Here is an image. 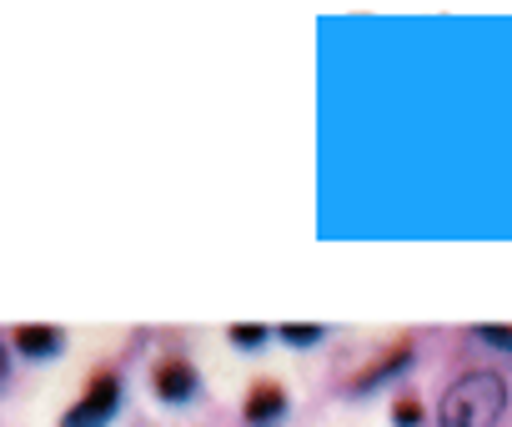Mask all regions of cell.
Segmentation results:
<instances>
[{
	"instance_id": "obj_1",
	"label": "cell",
	"mask_w": 512,
	"mask_h": 427,
	"mask_svg": "<svg viewBox=\"0 0 512 427\" xmlns=\"http://www.w3.org/2000/svg\"><path fill=\"white\" fill-rule=\"evenodd\" d=\"M507 412V382L487 367L462 372L442 402H437V427H497Z\"/></svg>"
},
{
	"instance_id": "obj_2",
	"label": "cell",
	"mask_w": 512,
	"mask_h": 427,
	"mask_svg": "<svg viewBox=\"0 0 512 427\" xmlns=\"http://www.w3.org/2000/svg\"><path fill=\"white\" fill-rule=\"evenodd\" d=\"M121 392H126L121 377H116V372H101V377L86 387V397L61 417V427H106V422L121 412Z\"/></svg>"
},
{
	"instance_id": "obj_3",
	"label": "cell",
	"mask_w": 512,
	"mask_h": 427,
	"mask_svg": "<svg viewBox=\"0 0 512 427\" xmlns=\"http://www.w3.org/2000/svg\"><path fill=\"white\" fill-rule=\"evenodd\" d=\"M151 387H156V397H161L166 407H186V402H196L201 377H196V367H191L186 357H166V362L151 372Z\"/></svg>"
},
{
	"instance_id": "obj_4",
	"label": "cell",
	"mask_w": 512,
	"mask_h": 427,
	"mask_svg": "<svg viewBox=\"0 0 512 427\" xmlns=\"http://www.w3.org/2000/svg\"><path fill=\"white\" fill-rule=\"evenodd\" d=\"M241 417H246V427H282L287 422V392L277 382H256Z\"/></svg>"
},
{
	"instance_id": "obj_5",
	"label": "cell",
	"mask_w": 512,
	"mask_h": 427,
	"mask_svg": "<svg viewBox=\"0 0 512 427\" xmlns=\"http://www.w3.org/2000/svg\"><path fill=\"white\" fill-rule=\"evenodd\" d=\"M16 347L31 362H51V357L66 352V332L51 327V322H26V327H16Z\"/></svg>"
},
{
	"instance_id": "obj_6",
	"label": "cell",
	"mask_w": 512,
	"mask_h": 427,
	"mask_svg": "<svg viewBox=\"0 0 512 427\" xmlns=\"http://www.w3.org/2000/svg\"><path fill=\"white\" fill-rule=\"evenodd\" d=\"M412 367V347H397L392 357H382V367H372L362 382H357V392H372L377 382H387V377H397V372H407Z\"/></svg>"
},
{
	"instance_id": "obj_7",
	"label": "cell",
	"mask_w": 512,
	"mask_h": 427,
	"mask_svg": "<svg viewBox=\"0 0 512 427\" xmlns=\"http://www.w3.org/2000/svg\"><path fill=\"white\" fill-rule=\"evenodd\" d=\"M277 337L292 342V347H317L327 337V327L322 322H287V327H277Z\"/></svg>"
},
{
	"instance_id": "obj_8",
	"label": "cell",
	"mask_w": 512,
	"mask_h": 427,
	"mask_svg": "<svg viewBox=\"0 0 512 427\" xmlns=\"http://www.w3.org/2000/svg\"><path fill=\"white\" fill-rule=\"evenodd\" d=\"M262 342H272V327H231V347H262Z\"/></svg>"
},
{
	"instance_id": "obj_9",
	"label": "cell",
	"mask_w": 512,
	"mask_h": 427,
	"mask_svg": "<svg viewBox=\"0 0 512 427\" xmlns=\"http://www.w3.org/2000/svg\"><path fill=\"white\" fill-rule=\"evenodd\" d=\"M482 347H497V352H512V327H477L472 332Z\"/></svg>"
},
{
	"instance_id": "obj_10",
	"label": "cell",
	"mask_w": 512,
	"mask_h": 427,
	"mask_svg": "<svg viewBox=\"0 0 512 427\" xmlns=\"http://www.w3.org/2000/svg\"><path fill=\"white\" fill-rule=\"evenodd\" d=\"M392 427H422V407H417L412 397H402V402L392 407Z\"/></svg>"
},
{
	"instance_id": "obj_11",
	"label": "cell",
	"mask_w": 512,
	"mask_h": 427,
	"mask_svg": "<svg viewBox=\"0 0 512 427\" xmlns=\"http://www.w3.org/2000/svg\"><path fill=\"white\" fill-rule=\"evenodd\" d=\"M6 372H11V357H6V342H0V382H6Z\"/></svg>"
}]
</instances>
